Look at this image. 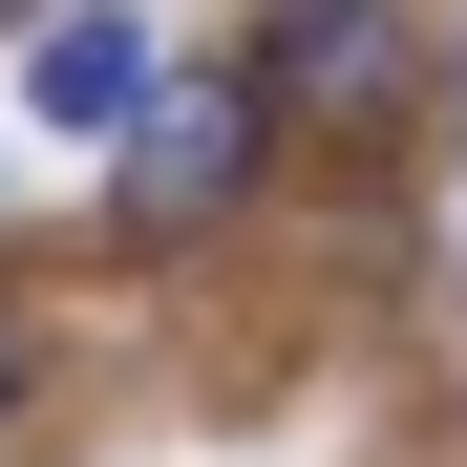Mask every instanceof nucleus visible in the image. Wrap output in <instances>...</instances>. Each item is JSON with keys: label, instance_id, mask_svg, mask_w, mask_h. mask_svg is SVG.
Returning <instances> with one entry per match:
<instances>
[{"label": "nucleus", "instance_id": "f257e3e1", "mask_svg": "<svg viewBox=\"0 0 467 467\" xmlns=\"http://www.w3.org/2000/svg\"><path fill=\"white\" fill-rule=\"evenodd\" d=\"M255 86H276L297 149H361L382 171V128L425 107V0H276L255 22Z\"/></svg>", "mask_w": 467, "mask_h": 467}, {"label": "nucleus", "instance_id": "f03ea898", "mask_svg": "<svg viewBox=\"0 0 467 467\" xmlns=\"http://www.w3.org/2000/svg\"><path fill=\"white\" fill-rule=\"evenodd\" d=\"M276 149H297V128H276V86H255V64H234V86H171V107L128 128V234H234Z\"/></svg>", "mask_w": 467, "mask_h": 467}, {"label": "nucleus", "instance_id": "7ed1b4c3", "mask_svg": "<svg viewBox=\"0 0 467 467\" xmlns=\"http://www.w3.org/2000/svg\"><path fill=\"white\" fill-rule=\"evenodd\" d=\"M22 107L64 149H128L149 107H171V43H149V0H43L22 22Z\"/></svg>", "mask_w": 467, "mask_h": 467}, {"label": "nucleus", "instance_id": "20e7f679", "mask_svg": "<svg viewBox=\"0 0 467 467\" xmlns=\"http://www.w3.org/2000/svg\"><path fill=\"white\" fill-rule=\"evenodd\" d=\"M22 404H43V340H22V319H0V446H22Z\"/></svg>", "mask_w": 467, "mask_h": 467}, {"label": "nucleus", "instance_id": "39448f33", "mask_svg": "<svg viewBox=\"0 0 467 467\" xmlns=\"http://www.w3.org/2000/svg\"><path fill=\"white\" fill-rule=\"evenodd\" d=\"M446 107H467V43H446ZM446 276H467V255H446Z\"/></svg>", "mask_w": 467, "mask_h": 467}, {"label": "nucleus", "instance_id": "423d86ee", "mask_svg": "<svg viewBox=\"0 0 467 467\" xmlns=\"http://www.w3.org/2000/svg\"><path fill=\"white\" fill-rule=\"evenodd\" d=\"M0 22H43V0H0Z\"/></svg>", "mask_w": 467, "mask_h": 467}]
</instances>
